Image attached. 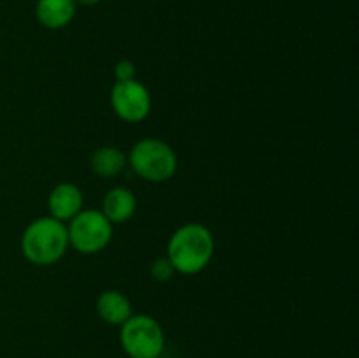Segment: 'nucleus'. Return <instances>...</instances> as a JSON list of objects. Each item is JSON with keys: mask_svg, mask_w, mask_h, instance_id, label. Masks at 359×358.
<instances>
[{"mask_svg": "<svg viewBox=\"0 0 359 358\" xmlns=\"http://www.w3.org/2000/svg\"><path fill=\"white\" fill-rule=\"evenodd\" d=\"M128 165V158L119 147L102 146L93 153L90 160V167L98 178H116L121 174Z\"/></svg>", "mask_w": 359, "mask_h": 358, "instance_id": "11", "label": "nucleus"}, {"mask_svg": "<svg viewBox=\"0 0 359 358\" xmlns=\"http://www.w3.org/2000/svg\"><path fill=\"white\" fill-rule=\"evenodd\" d=\"M100 0H76L77 6H84V7H91V6H97Z\"/></svg>", "mask_w": 359, "mask_h": 358, "instance_id": "14", "label": "nucleus"}, {"mask_svg": "<svg viewBox=\"0 0 359 358\" xmlns=\"http://www.w3.org/2000/svg\"><path fill=\"white\" fill-rule=\"evenodd\" d=\"M97 312L107 325L121 326L133 314L128 297L118 290H105L97 298Z\"/></svg>", "mask_w": 359, "mask_h": 358, "instance_id": "10", "label": "nucleus"}, {"mask_svg": "<svg viewBox=\"0 0 359 358\" xmlns=\"http://www.w3.org/2000/svg\"><path fill=\"white\" fill-rule=\"evenodd\" d=\"M67 225L69 246L83 255H97L112 241L114 225L102 214L100 209H83Z\"/></svg>", "mask_w": 359, "mask_h": 358, "instance_id": "4", "label": "nucleus"}, {"mask_svg": "<svg viewBox=\"0 0 359 358\" xmlns=\"http://www.w3.org/2000/svg\"><path fill=\"white\" fill-rule=\"evenodd\" d=\"M158 358H167V357H158Z\"/></svg>", "mask_w": 359, "mask_h": 358, "instance_id": "15", "label": "nucleus"}, {"mask_svg": "<svg viewBox=\"0 0 359 358\" xmlns=\"http://www.w3.org/2000/svg\"><path fill=\"white\" fill-rule=\"evenodd\" d=\"M76 11V0H37L35 18L48 30H60L70 25Z\"/></svg>", "mask_w": 359, "mask_h": 358, "instance_id": "9", "label": "nucleus"}, {"mask_svg": "<svg viewBox=\"0 0 359 358\" xmlns=\"http://www.w3.org/2000/svg\"><path fill=\"white\" fill-rule=\"evenodd\" d=\"M111 105L114 114L126 123H140L151 114L153 98L140 81H116L111 90Z\"/></svg>", "mask_w": 359, "mask_h": 358, "instance_id": "6", "label": "nucleus"}, {"mask_svg": "<svg viewBox=\"0 0 359 358\" xmlns=\"http://www.w3.org/2000/svg\"><path fill=\"white\" fill-rule=\"evenodd\" d=\"M119 329V343L130 358H158L163 354L165 333L153 316L132 314Z\"/></svg>", "mask_w": 359, "mask_h": 358, "instance_id": "5", "label": "nucleus"}, {"mask_svg": "<svg viewBox=\"0 0 359 358\" xmlns=\"http://www.w3.org/2000/svg\"><path fill=\"white\" fill-rule=\"evenodd\" d=\"M128 165L139 178L149 183H165L177 171V154L167 142L154 137L139 140L128 153Z\"/></svg>", "mask_w": 359, "mask_h": 358, "instance_id": "3", "label": "nucleus"}, {"mask_svg": "<svg viewBox=\"0 0 359 358\" xmlns=\"http://www.w3.org/2000/svg\"><path fill=\"white\" fill-rule=\"evenodd\" d=\"M84 195L74 183H60L48 197L49 216L62 223H69L76 214L83 211Z\"/></svg>", "mask_w": 359, "mask_h": 358, "instance_id": "7", "label": "nucleus"}, {"mask_svg": "<svg viewBox=\"0 0 359 358\" xmlns=\"http://www.w3.org/2000/svg\"><path fill=\"white\" fill-rule=\"evenodd\" d=\"M151 276L158 281V283H167L174 277L175 269L170 263V260L167 256H161V258H156L153 263H151Z\"/></svg>", "mask_w": 359, "mask_h": 358, "instance_id": "12", "label": "nucleus"}, {"mask_svg": "<svg viewBox=\"0 0 359 358\" xmlns=\"http://www.w3.org/2000/svg\"><path fill=\"white\" fill-rule=\"evenodd\" d=\"M69 248L67 225L51 216L32 220L21 235V253L34 265H53L65 256Z\"/></svg>", "mask_w": 359, "mask_h": 358, "instance_id": "2", "label": "nucleus"}, {"mask_svg": "<svg viewBox=\"0 0 359 358\" xmlns=\"http://www.w3.org/2000/svg\"><path fill=\"white\" fill-rule=\"evenodd\" d=\"M137 199L132 193V190L125 186H116L111 188L102 199V214L111 221L112 225L126 223L130 218L135 214Z\"/></svg>", "mask_w": 359, "mask_h": 358, "instance_id": "8", "label": "nucleus"}, {"mask_svg": "<svg viewBox=\"0 0 359 358\" xmlns=\"http://www.w3.org/2000/svg\"><path fill=\"white\" fill-rule=\"evenodd\" d=\"M214 256L212 232L202 223H186L170 235L167 258L175 272L193 276L205 269Z\"/></svg>", "mask_w": 359, "mask_h": 358, "instance_id": "1", "label": "nucleus"}, {"mask_svg": "<svg viewBox=\"0 0 359 358\" xmlns=\"http://www.w3.org/2000/svg\"><path fill=\"white\" fill-rule=\"evenodd\" d=\"M135 76H137L135 63L130 62V60H119V62L114 65V77L116 81H119V83L135 79Z\"/></svg>", "mask_w": 359, "mask_h": 358, "instance_id": "13", "label": "nucleus"}]
</instances>
